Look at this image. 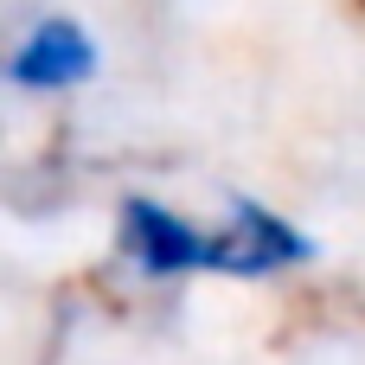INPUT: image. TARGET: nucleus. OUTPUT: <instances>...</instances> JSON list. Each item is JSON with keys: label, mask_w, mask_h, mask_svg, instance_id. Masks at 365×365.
Instances as JSON below:
<instances>
[{"label": "nucleus", "mask_w": 365, "mask_h": 365, "mask_svg": "<svg viewBox=\"0 0 365 365\" xmlns=\"http://www.w3.org/2000/svg\"><path fill=\"white\" fill-rule=\"evenodd\" d=\"M115 237H122V257L148 282H186V276L225 269V237L205 231L199 218H186L180 205L154 199V192H128L115 205Z\"/></svg>", "instance_id": "f257e3e1"}, {"label": "nucleus", "mask_w": 365, "mask_h": 365, "mask_svg": "<svg viewBox=\"0 0 365 365\" xmlns=\"http://www.w3.org/2000/svg\"><path fill=\"white\" fill-rule=\"evenodd\" d=\"M218 237H225L218 276H282L295 263H314V237L263 199H231V225H218Z\"/></svg>", "instance_id": "7ed1b4c3"}, {"label": "nucleus", "mask_w": 365, "mask_h": 365, "mask_svg": "<svg viewBox=\"0 0 365 365\" xmlns=\"http://www.w3.org/2000/svg\"><path fill=\"white\" fill-rule=\"evenodd\" d=\"M96 71H103V51H96L90 26L71 19V13L32 19V26L13 38V51H6V83H13V90H32V96L83 90Z\"/></svg>", "instance_id": "f03ea898"}]
</instances>
